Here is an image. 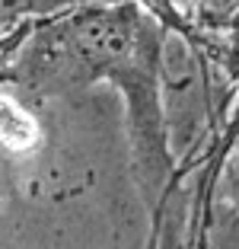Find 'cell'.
<instances>
[{
    "label": "cell",
    "mask_w": 239,
    "mask_h": 249,
    "mask_svg": "<svg viewBox=\"0 0 239 249\" xmlns=\"http://www.w3.org/2000/svg\"><path fill=\"white\" fill-rule=\"evenodd\" d=\"M166 32V26L137 0L73 3L38 19L10 64L0 67V83L26 103L77 93L99 80L121 93L131 169L150 217L147 249L159 246L166 205L182 182L163 112Z\"/></svg>",
    "instance_id": "6da1fadb"
},
{
    "label": "cell",
    "mask_w": 239,
    "mask_h": 249,
    "mask_svg": "<svg viewBox=\"0 0 239 249\" xmlns=\"http://www.w3.org/2000/svg\"><path fill=\"white\" fill-rule=\"evenodd\" d=\"M73 3L77 0H0V29H13L29 19H45Z\"/></svg>",
    "instance_id": "7a4b0ae2"
},
{
    "label": "cell",
    "mask_w": 239,
    "mask_h": 249,
    "mask_svg": "<svg viewBox=\"0 0 239 249\" xmlns=\"http://www.w3.org/2000/svg\"><path fill=\"white\" fill-rule=\"evenodd\" d=\"M226 176H223V201L230 205V211L236 214V224H239V144H236V154H230L226 160Z\"/></svg>",
    "instance_id": "3957f363"
}]
</instances>
